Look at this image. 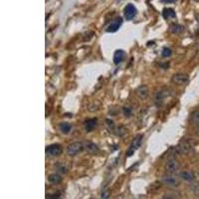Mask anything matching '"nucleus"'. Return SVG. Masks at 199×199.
<instances>
[{"instance_id": "obj_9", "label": "nucleus", "mask_w": 199, "mask_h": 199, "mask_svg": "<svg viewBox=\"0 0 199 199\" xmlns=\"http://www.w3.org/2000/svg\"><path fill=\"white\" fill-rule=\"evenodd\" d=\"M188 81H189V77H188V75H186V74L179 73V74H175L172 77V82L177 86L185 85L188 83Z\"/></svg>"}, {"instance_id": "obj_27", "label": "nucleus", "mask_w": 199, "mask_h": 199, "mask_svg": "<svg viewBox=\"0 0 199 199\" xmlns=\"http://www.w3.org/2000/svg\"><path fill=\"white\" fill-rule=\"evenodd\" d=\"M109 194H110V192L109 191H104L103 193H102V198H107L109 197Z\"/></svg>"}, {"instance_id": "obj_23", "label": "nucleus", "mask_w": 199, "mask_h": 199, "mask_svg": "<svg viewBox=\"0 0 199 199\" xmlns=\"http://www.w3.org/2000/svg\"><path fill=\"white\" fill-rule=\"evenodd\" d=\"M117 136H120V137H123V136H126L127 134V131L126 130L125 127H120L119 128H117Z\"/></svg>"}, {"instance_id": "obj_24", "label": "nucleus", "mask_w": 199, "mask_h": 199, "mask_svg": "<svg viewBox=\"0 0 199 199\" xmlns=\"http://www.w3.org/2000/svg\"><path fill=\"white\" fill-rule=\"evenodd\" d=\"M181 30H182V27L178 24H173L171 26V32H172V33H178Z\"/></svg>"}, {"instance_id": "obj_6", "label": "nucleus", "mask_w": 199, "mask_h": 199, "mask_svg": "<svg viewBox=\"0 0 199 199\" xmlns=\"http://www.w3.org/2000/svg\"><path fill=\"white\" fill-rule=\"evenodd\" d=\"M180 167V163L179 161L175 159V158H170L167 160V162L165 164V169L167 172L169 173H173L175 171H177Z\"/></svg>"}, {"instance_id": "obj_14", "label": "nucleus", "mask_w": 199, "mask_h": 199, "mask_svg": "<svg viewBox=\"0 0 199 199\" xmlns=\"http://www.w3.org/2000/svg\"><path fill=\"white\" fill-rule=\"evenodd\" d=\"M126 58V53L123 50H117L114 54V63L116 65L121 64Z\"/></svg>"}, {"instance_id": "obj_16", "label": "nucleus", "mask_w": 199, "mask_h": 199, "mask_svg": "<svg viewBox=\"0 0 199 199\" xmlns=\"http://www.w3.org/2000/svg\"><path fill=\"white\" fill-rule=\"evenodd\" d=\"M48 180H49V182H51V183H53V184H59L62 182V176L57 174V173H54V174L49 175Z\"/></svg>"}, {"instance_id": "obj_21", "label": "nucleus", "mask_w": 199, "mask_h": 199, "mask_svg": "<svg viewBox=\"0 0 199 199\" xmlns=\"http://www.w3.org/2000/svg\"><path fill=\"white\" fill-rule=\"evenodd\" d=\"M122 112H123V115H125L127 117H130L132 114V107H122Z\"/></svg>"}, {"instance_id": "obj_17", "label": "nucleus", "mask_w": 199, "mask_h": 199, "mask_svg": "<svg viewBox=\"0 0 199 199\" xmlns=\"http://www.w3.org/2000/svg\"><path fill=\"white\" fill-rule=\"evenodd\" d=\"M59 127H60V131L63 133H65V134L69 133L70 132H71V130H72L71 123H69V122H61L60 126H59Z\"/></svg>"}, {"instance_id": "obj_7", "label": "nucleus", "mask_w": 199, "mask_h": 199, "mask_svg": "<svg viewBox=\"0 0 199 199\" xmlns=\"http://www.w3.org/2000/svg\"><path fill=\"white\" fill-rule=\"evenodd\" d=\"M161 182L163 184L170 186V187H177L180 184V181L176 178V177H173L171 175H165L161 178Z\"/></svg>"}, {"instance_id": "obj_10", "label": "nucleus", "mask_w": 199, "mask_h": 199, "mask_svg": "<svg viewBox=\"0 0 199 199\" xmlns=\"http://www.w3.org/2000/svg\"><path fill=\"white\" fill-rule=\"evenodd\" d=\"M122 24V17H117L112 22L107 26V28L106 29L107 32H109V33H112V32H117V30L120 29V27Z\"/></svg>"}, {"instance_id": "obj_28", "label": "nucleus", "mask_w": 199, "mask_h": 199, "mask_svg": "<svg viewBox=\"0 0 199 199\" xmlns=\"http://www.w3.org/2000/svg\"><path fill=\"white\" fill-rule=\"evenodd\" d=\"M176 0H161V2L163 3H174Z\"/></svg>"}, {"instance_id": "obj_5", "label": "nucleus", "mask_w": 199, "mask_h": 199, "mask_svg": "<svg viewBox=\"0 0 199 199\" xmlns=\"http://www.w3.org/2000/svg\"><path fill=\"white\" fill-rule=\"evenodd\" d=\"M63 152V147L62 146L58 143L51 144V146H48L46 147V154L49 155V157H59Z\"/></svg>"}, {"instance_id": "obj_8", "label": "nucleus", "mask_w": 199, "mask_h": 199, "mask_svg": "<svg viewBox=\"0 0 199 199\" xmlns=\"http://www.w3.org/2000/svg\"><path fill=\"white\" fill-rule=\"evenodd\" d=\"M123 14H125V17L127 20H132L134 16L137 15V8L132 3L127 4L125 7V10H123Z\"/></svg>"}, {"instance_id": "obj_20", "label": "nucleus", "mask_w": 199, "mask_h": 199, "mask_svg": "<svg viewBox=\"0 0 199 199\" xmlns=\"http://www.w3.org/2000/svg\"><path fill=\"white\" fill-rule=\"evenodd\" d=\"M191 121H192V122L196 123V125H199V110L195 111L191 115Z\"/></svg>"}, {"instance_id": "obj_11", "label": "nucleus", "mask_w": 199, "mask_h": 199, "mask_svg": "<svg viewBox=\"0 0 199 199\" xmlns=\"http://www.w3.org/2000/svg\"><path fill=\"white\" fill-rule=\"evenodd\" d=\"M97 123H98V120H97V119H89V120H87L84 123L85 131L87 132H93L96 128V127H97Z\"/></svg>"}, {"instance_id": "obj_1", "label": "nucleus", "mask_w": 199, "mask_h": 199, "mask_svg": "<svg viewBox=\"0 0 199 199\" xmlns=\"http://www.w3.org/2000/svg\"><path fill=\"white\" fill-rule=\"evenodd\" d=\"M170 95H171V91H170L169 88L164 87V88L159 89L154 95V103H155V105H157V107L162 106L163 103H164V100L166 98H168Z\"/></svg>"}, {"instance_id": "obj_19", "label": "nucleus", "mask_w": 199, "mask_h": 199, "mask_svg": "<svg viewBox=\"0 0 199 199\" xmlns=\"http://www.w3.org/2000/svg\"><path fill=\"white\" fill-rule=\"evenodd\" d=\"M56 169L59 171L60 173H67V171H68V168H67V166L65 164H63L61 162H59L56 166Z\"/></svg>"}, {"instance_id": "obj_26", "label": "nucleus", "mask_w": 199, "mask_h": 199, "mask_svg": "<svg viewBox=\"0 0 199 199\" xmlns=\"http://www.w3.org/2000/svg\"><path fill=\"white\" fill-rule=\"evenodd\" d=\"M106 122H107V126L110 127V128H111V130H112V128H114V127H115L114 122H112V121H111V120H107Z\"/></svg>"}, {"instance_id": "obj_18", "label": "nucleus", "mask_w": 199, "mask_h": 199, "mask_svg": "<svg viewBox=\"0 0 199 199\" xmlns=\"http://www.w3.org/2000/svg\"><path fill=\"white\" fill-rule=\"evenodd\" d=\"M180 177L186 181H192L194 179V174H193L191 171H183V172L180 173Z\"/></svg>"}, {"instance_id": "obj_25", "label": "nucleus", "mask_w": 199, "mask_h": 199, "mask_svg": "<svg viewBox=\"0 0 199 199\" xmlns=\"http://www.w3.org/2000/svg\"><path fill=\"white\" fill-rule=\"evenodd\" d=\"M60 192H56V193H53V194H47L46 198L48 199H53V198H59L60 197Z\"/></svg>"}, {"instance_id": "obj_29", "label": "nucleus", "mask_w": 199, "mask_h": 199, "mask_svg": "<svg viewBox=\"0 0 199 199\" xmlns=\"http://www.w3.org/2000/svg\"><path fill=\"white\" fill-rule=\"evenodd\" d=\"M196 133H197L198 136H199V125H198V127L196 128Z\"/></svg>"}, {"instance_id": "obj_3", "label": "nucleus", "mask_w": 199, "mask_h": 199, "mask_svg": "<svg viewBox=\"0 0 199 199\" xmlns=\"http://www.w3.org/2000/svg\"><path fill=\"white\" fill-rule=\"evenodd\" d=\"M193 147H194V142L190 141V139H184L177 146L176 150L180 154H187L191 152Z\"/></svg>"}, {"instance_id": "obj_13", "label": "nucleus", "mask_w": 199, "mask_h": 199, "mask_svg": "<svg viewBox=\"0 0 199 199\" xmlns=\"http://www.w3.org/2000/svg\"><path fill=\"white\" fill-rule=\"evenodd\" d=\"M84 147H85L86 152L91 153V154H95V153H98L99 152V147L94 142H85L84 143Z\"/></svg>"}, {"instance_id": "obj_22", "label": "nucleus", "mask_w": 199, "mask_h": 199, "mask_svg": "<svg viewBox=\"0 0 199 199\" xmlns=\"http://www.w3.org/2000/svg\"><path fill=\"white\" fill-rule=\"evenodd\" d=\"M171 54H172V51H171L169 48H163V50H162V53H161V55H162V57L164 58H167L169 56H171Z\"/></svg>"}, {"instance_id": "obj_4", "label": "nucleus", "mask_w": 199, "mask_h": 199, "mask_svg": "<svg viewBox=\"0 0 199 199\" xmlns=\"http://www.w3.org/2000/svg\"><path fill=\"white\" fill-rule=\"evenodd\" d=\"M84 149H85L84 143L80 142H73V143L69 144V146H68V147H67V154L70 155V157H75V155H77L79 152H81Z\"/></svg>"}, {"instance_id": "obj_15", "label": "nucleus", "mask_w": 199, "mask_h": 199, "mask_svg": "<svg viewBox=\"0 0 199 199\" xmlns=\"http://www.w3.org/2000/svg\"><path fill=\"white\" fill-rule=\"evenodd\" d=\"M162 16H163V18L164 19H170V18H175V12H174V10L172 8H164L163 9V11H162Z\"/></svg>"}, {"instance_id": "obj_12", "label": "nucleus", "mask_w": 199, "mask_h": 199, "mask_svg": "<svg viewBox=\"0 0 199 199\" xmlns=\"http://www.w3.org/2000/svg\"><path fill=\"white\" fill-rule=\"evenodd\" d=\"M137 95L141 100H146L148 96V88L146 85H142L137 89Z\"/></svg>"}, {"instance_id": "obj_2", "label": "nucleus", "mask_w": 199, "mask_h": 199, "mask_svg": "<svg viewBox=\"0 0 199 199\" xmlns=\"http://www.w3.org/2000/svg\"><path fill=\"white\" fill-rule=\"evenodd\" d=\"M142 139H143V137L142 136V134H138V136H137L136 137L132 139V142L131 143L130 147H128L127 150V157H132L133 153L136 152L139 147H141L142 142Z\"/></svg>"}]
</instances>
